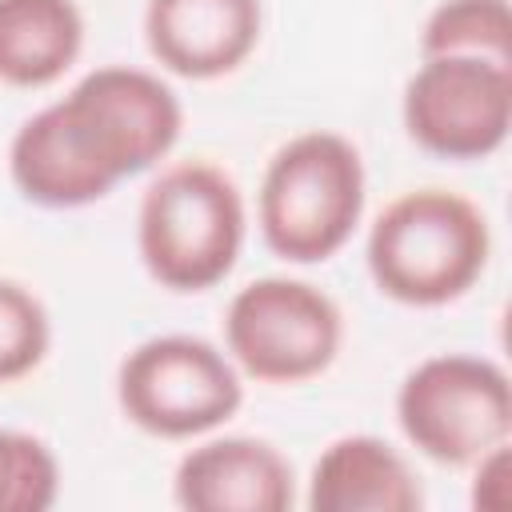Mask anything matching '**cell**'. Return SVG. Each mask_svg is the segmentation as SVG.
I'll use <instances>...</instances> for the list:
<instances>
[{"label":"cell","mask_w":512,"mask_h":512,"mask_svg":"<svg viewBox=\"0 0 512 512\" xmlns=\"http://www.w3.org/2000/svg\"><path fill=\"white\" fill-rule=\"evenodd\" d=\"M492 252L488 216L460 192L412 188L384 204L364 240L372 284L408 308L460 300Z\"/></svg>","instance_id":"7a4b0ae2"},{"label":"cell","mask_w":512,"mask_h":512,"mask_svg":"<svg viewBox=\"0 0 512 512\" xmlns=\"http://www.w3.org/2000/svg\"><path fill=\"white\" fill-rule=\"evenodd\" d=\"M180 128V96L156 72L100 64L12 132L8 176L28 204L84 208L164 160Z\"/></svg>","instance_id":"6da1fadb"},{"label":"cell","mask_w":512,"mask_h":512,"mask_svg":"<svg viewBox=\"0 0 512 512\" xmlns=\"http://www.w3.org/2000/svg\"><path fill=\"white\" fill-rule=\"evenodd\" d=\"M80 44L76 0H0V84L44 88L72 68Z\"/></svg>","instance_id":"7c38bea8"},{"label":"cell","mask_w":512,"mask_h":512,"mask_svg":"<svg viewBox=\"0 0 512 512\" xmlns=\"http://www.w3.org/2000/svg\"><path fill=\"white\" fill-rule=\"evenodd\" d=\"M404 132L432 156L484 160L512 128V64L484 56H424L400 96Z\"/></svg>","instance_id":"ba28073f"},{"label":"cell","mask_w":512,"mask_h":512,"mask_svg":"<svg viewBox=\"0 0 512 512\" xmlns=\"http://www.w3.org/2000/svg\"><path fill=\"white\" fill-rule=\"evenodd\" d=\"M312 512H420L424 488L412 464L380 436L352 432L332 440L308 480Z\"/></svg>","instance_id":"8fae6325"},{"label":"cell","mask_w":512,"mask_h":512,"mask_svg":"<svg viewBox=\"0 0 512 512\" xmlns=\"http://www.w3.org/2000/svg\"><path fill=\"white\" fill-rule=\"evenodd\" d=\"M360 148L328 128L284 140L256 188V224L264 244L288 264L336 256L364 216Z\"/></svg>","instance_id":"3957f363"},{"label":"cell","mask_w":512,"mask_h":512,"mask_svg":"<svg viewBox=\"0 0 512 512\" xmlns=\"http://www.w3.org/2000/svg\"><path fill=\"white\" fill-rule=\"evenodd\" d=\"M420 56H484L512 64L508 0H444L420 28Z\"/></svg>","instance_id":"4fadbf2b"},{"label":"cell","mask_w":512,"mask_h":512,"mask_svg":"<svg viewBox=\"0 0 512 512\" xmlns=\"http://www.w3.org/2000/svg\"><path fill=\"white\" fill-rule=\"evenodd\" d=\"M264 0H148L144 40L152 60L184 80L236 72L260 44Z\"/></svg>","instance_id":"30bf717a"},{"label":"cell","mask_w":512,"mask_h":512,"mask_svg":"<svg viewBox=\"0 0 512 512\" xmlns=\"http://www.w3.org/2000/svg\"><path fill=\"white\" fill-rule=\"evenodd\" d=\"M344 340L336 300L296 276H260L236 288L224 308V352L240 376L300 384L320 376Z\"/></svg>","instance_id":"52a82bcc"},{"label":"cell","mask_w":512,"mask_h":512,"mask_svg":"<svg viewBox=\"0 0 512 512\" xmlns=\"http://www.w3.org/2000/svg\"><path fill=\"white\" fill-rule=\"evenodd\" d=\"M116 404L148 436H208L244 404L240 368L204 336L164 332L140 340L116 368Z\"/></svg>","instance_id":"5b68a950"},{"label":"cell","mask_w":512,"mask_h":512,"mask_svg":"<svg viewBox=\"0 0 512 512\" xmlns=\"http://www.w3.org/2000/svg\"><path fill=\"white\" fill-rule=\"evenodd\" d=\"M244 244V196L208 160L168 164L140 196L136 252L148 276L172 292L220 284Z\"/></svg>","instance_id":"277c9868"},{"label":"cell","mask_w":512,"mask_h":512,"mask_svg":"<svg viewBox=\"0 0 512 512\" xmlns=\"http://www.w3.org/2000/svg\"><path fill=\"white\" fill-rule=\"evenodd\" d=\"M172 496L188 512H288L296 472L260 436H212L180 456Z\"/></svg>","instance_id":"9c48e42d"},{"label":"cell","mask_w":512,"mask_h":512,"mask_svg":"<svg viewBox=\"0 0 512 512\" xmlns=\"http://www.w3.org/2000/svg\"><path fill=\"white\" fill-rule=\"evenodd\" d=\"M396 420L420 456L464 468L512 432L508 372L488 356L436 352L400 380Z\"/></svg>","instance_id":"8992f818"},{"label":"cell","mask_w":512,"mask_h":512,"mask_svg":"<svg viewBox=\"0 0 512 512\" xmlns=\"http://www.w3.org/2000/svg\"><path fill=\"white\" fill-rule=\"evenodd\" d=\"M48 344H52V324L40 296L0 276V384L40 368Z\"/></svg>","instance_id":"9a60e30c"},{"label":"cell","mask_w":512,"mask_h":512,"mask_svg":"<svg viewBox=\"0 0 512 512\" xmlns=\"http://www.w3.org/2000/svg\"><path fill=\"white\" fill-rule=\"evenodd\" d=\"M60 464L52 448L20 428H0V512H44L56 504Z\"/></svg>","instance_id":"5bb4252c"},{"label":"cell","mask_w":512,"mask_h":512,"mask_svg":"<svg viewBox=\"0 0 512 512\" xmlns=\"http://www.w3.org/2000/svg\"><path fill=\"white\" fill-rule=\"evenodd\" d=\"M476 480H472V504L476 508H492L500 512L508 504V440L496 444L492 452H484L480 460H472Z\"/></svg>","instance_id":"2e32d148"}]
</instances>
